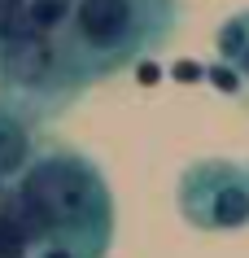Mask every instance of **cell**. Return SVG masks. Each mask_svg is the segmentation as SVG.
<instances>
[{
	"mask_svg": "<svg viewBox=\"0 0 249 258\" xmlns=\"http://www.w3.org/2000/svg\"><path fill=\"white\" fill-rule=\"evenodd\" d=\"M175 206L197 232H245L249 228V166L232 158H197L175 179Z\"/></svg>",
	"mask_w": 249,
	"mask_h": 258,
	"instance_id": "4",
	"label": "cell"
},
{
	"mask_svg": "<svg viewBox=\"0 0 249 258\" xmlns=\"http://www.w3.org/2000/svg\"><path fill=\"white\" fill-rule=\"evenodd\" d=\"M35 254V245L22 228H18L9 215H0V258H31Z\"/></svg>",
	"mask_w": 249,
	"mask_h": 258,
	"instance_id": "8",
	"label": "cell"
},
{
	"mask_svg": "<svg viewBox=\"0 0 249 258\" xmlns=\"http://www.w3.org/2000/svg\"><path fill=\"white\" fill-rule=\"evenodd\" d=\"M180 31V0H74L66 40L88 79H110L140 57L162 53Z\"/></svg>",
	"mask_w": 249,
	"mask_h": 258,
	"instance_id": "2",
	"label": "cell"
},
{
	"mask_svg": "<svg viewBox=\"0 0 249 258\" xmlns=\"http://www.w3.org/2000/svg\"><path fill=\"white\" fill-rule=\"evenodd\" d=\"M92 88L83 61L74 57L66 31L22 27L0 44V96L27 109L31 118H53Z\"/></svg>",
	"mask_w": 249,
	"mask_h": 258,
	"instance_id": "3",
	"label": "cell"
},
{
	"mask_svg": "<svg viewBox=\"0 0 249 258\" xmlns=\"http://www.w3.org/2000/svg\"><path fill=\"white\" fill-rule=\"evenodd\" d=\"M70 9H74V0H27L22 22L27 27H40V31H66Z\"/></svg>",
	"mask_w": 249,
	"mask_h": 258,
	"instance_id": "7",
	"label": "cell"
},
{
	"mask_svg": "<svg viewBox=\"0 0 249 258\" xmlns=\"http://www.w3.org/2000/svg\"><path fill=\"white\" fill-rule=\"evenodd\" d=\"M214 61H223L240 83H249V9L223 18V27L214 31Z\"/></svg>",
	"mask_w": 249,
	"mask_h": 258,
	"instance_id": "6",
	"label": "cell"
},
{
	"mask_svg": "<svg viewBox=\"0 0 249 258\" xmlns=\"http://www.w3.org/2000/svg\"><path fill=\"white\" fill-rule=\"evenodd\" d=\"M22 9H27V0H0V44L22 27Z\"/></svg>",
	"mask_w": 249,
	"mask_h": 258,
	"instance_id": "9",
	"label": "cell"
},
{
	"mask_svg": "<svg viewBox=\"0 0 249 258\" xmlns=\"http://www.w3.org/2000/svg\"><path fill=\"white\" fill-rule=\"evenodd\" d=\"M31 210L40 219L44 245H61L74 258H105L114 245V192L110 179L88 153L70 145H44L18 175ZM40 245V249H44Z\"/></svg>",
	"mask_w": 249,
	"mask_h": 258,
	"instance_id": "1",
	"label": "cell"
},
{
	"mask_svg": "<svg viewBox=\"0 0 249 258\" xmlns=\"http://www.w3.org/2000/svg\"><path fill=\"white\" fill-rule=\"evenodd\" d=\"M35 149H40L35 118L0 96V184H14L27 171V162L35 158Z\"/></svg>",
	"mask_w": 249,
	"mask_h": 258,
	"instance_id": "5",
	"label": "cell"
}]
</instances>
